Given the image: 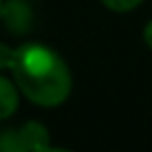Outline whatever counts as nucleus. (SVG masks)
Listing matches in <instances>:
<instances>
[{"instance_id": "5", "label": "nucleus", "mask_w": 152, "mask_h": 152, "mask_svg": "<svg viewBox=\"0 0 152 152\" xmlns=\"http://www.w3.org/2000/svg\"><path fill=\"white\" fill-rule=\"evenodd\" d=\"M100 2L113 13H129V11L137 9L144 0H100Z\"/></svg>"}, {"instance_id": "4", "label": "nucleus", "mask_w": 152, "mask_h": 152, "mask_svg": "<svg viewBox=\"0 0 152 152\" xmlns=\"http://www.w3.org/2000/svg\"><path fill=\"white\" fill-rule=\"evenodd\" d=\"M19 106V92L17 86L0 75V119H9Z\"/></svg>"}, {"instance_id": "2", "label": "nucleus", "mask_w": 152, "mask_h": 152, "mask_svg": "<svg viewBox=\"0 0 152 152\" xmlns=\"http://www.w3.org/2000/svg\"><path fill=\"white\" fill-rule=\"evenodd\" d=\"M48 148L50 131L38 121H27L19 129H7L0 133V152H27Z\"/></svg>"}, {"instance_id": "1", "label": "nucleus", "mask_w": 152, "mask_h": 152, "mask_svg": "<svg viewBox=\"0 0 152 152\" xmlns=\"http://www.w3.org/2000/svg\"><path fill=\"white\" fill-rule=\"evenodd\" d=\"M11 71L17 90L27 100L44 108L63 104L73 88L71 71L61 54L38 42L15 48Z\"/></svg>"}, {"instance_id": "3", "label": "nucleus", "mask_w": 152, "mask_h": 152, "mask_svg": "<svg viewBox=\"0 0 152 152\" xmlns=\"http://www.w3.org/2000/svg\"><path fill=\"white\" fill-rule=\"evenodd\" d=\"M31 17L34 13L25 0H9L0 9V19L13 34H27L31 29Z\"/></svg>"}, {"instance_id": "8", "label": "nucleus", "mask_w": 152, "mask_h": 152, "mask_svg": "<svg viewBox=\"0 0 152 152\" xmlns=\"http://www.w3.org/2000/svg\"><path fill=\"white\" fill-rule=\"evenodd\" d=\"M0 9H2V0H0Z\"/></svg>"}, {"instance_id": "6", "label": "nucleus", "mask_w": 152, "mask_h": 152, "mask_svg": "<svg viewBox=\"0 0 152 152\" xmlns=\"http://www.w3.org/2000/svg\"><path fill=\"white\" fill-rule=\"evenodd\" d=\"M13 58H15V48L0 42V69H11Z\"/></svg>"}, {"instance_id": "7", "label": "nucleus", "mask_w": 152, "mask_h": 152, "mask_svg": "<svg viewBox=\"0 0 152 152\" xmlns=\"http://www.w3.org/2000/svg\"><path fill=\"white\" fill-rule=\"evenodd\" d=\"M142 38H144V44L152 50V19L144 25V31H142Z\"/></svg>"}]
</instances>
